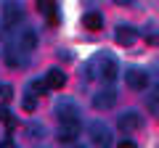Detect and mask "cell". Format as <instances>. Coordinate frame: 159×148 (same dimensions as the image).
<instances>
[{"instance_id": "1", "label": "cell", "mask_w": 159, "mask_h": 148, "mask_svg": "<svg viewBox=\"0 0 159 148\" xmlns=\"http://www.w3.org/2000/svg\"><path fill=\"white\" fill-rule=\"evenodd\" d=\"M88 69L96 72V77H98L101 82H106V85H111V82L119 77V63L114 61L111 56H98V58H93V61L88 63Z\"/></svg>"}, {"instance_id": "2", "label": "cell", "mask_w": 159, "mask_h": 148, "mask_svg": "<svg viewBox=\"0 0 159 148\" xmlns=\"http://www.w3.org/2000/svg\"><path fill=\"white\" fill-rule=\"evenodd\" d=\"M53 114L58 116V122H72V119H80V106L72 101V98L61 95L53 106Z\"/></svg>"}, {"instance_id": "3", "label": "cell", "mask_w": 159, "mask_h": 148, "mask_svg": "<svg viewBox=\"0 0 159 148\" xmlns=\"http://www.w3.org/2000/svg\"><path fill=\"white\" fill-rule=\"evenodd\" d=\"M90 140L98 148H111V130L103 122H93L90 124Z\"/></svg>"}, {"instance_id": "4", "label": "cell", "mask_w": 159, "mask_h": 148, "mask_svg": "<svg viewBox=\"0 0 159 148\" xmlns=\"http://www.w3.org/2000/svg\"><path fill=\"white\" fill-rule=\"evenodd\" d=\"M58 140L61 143H74L80 137V119H72V122H58Z\"/></svg>"}, {"instance_id": "5", "label": "cell", "mask_w": 159, "mask_h": 148, "mask_svg": "<svg viewBox=\"0 0 159 148\" xmlns=\"http://www.w3.org/2000/svg\"><path fill=\"white\" fill-rule=\"evenodd\" d=\"M125 82H127V87H133V90H146L148 87V74L143 72V69H127Z\"/></svg>"}, {"instance_id": "6", "label": "cell", "mask_w": 159, "mask_h": 148, "mask_svg": "<svg viewBox=\"0 0 159 148\" xmlns=\"http://www.w3.org/2000/svg\"><path fill=\"white\" fill-rule=\"evenodd\" d=\"M21 19H24V13H21V6H19V3H6V6H3V24H6L8 29H13Z\"/></svg>"}, {"instance_id": "7", "label": "cell", "mask_w": 159, "mask_h": 148, "mask_svg": "<svg viewBox=\"0 0 159 148\" xmlns=\"http://www.w3.org/2000/svg\"><path fill=\"white\" fill-rule=\"evenodd\" d=\"M114 103H117V93H114V87H103V90H98L96 95H93V106L101 108V111L111 108Z\"/></svg>"}, {"instance_id": "8", "label": "cell", "mask_w": 159, "mask_h": 148, "mask_svg": "<svg viewBox=\"0 0 159 148\" xmlns=\"http://www.w3.org/2000/svg\"><path fill=\"white\" fill-rule=\"evenodd\" d=\"M16 48L21 53H32L34 48H37V32H34V29H24V32H19Z\"/></svg>"}, {"instance_id": "9", "label": "cell", "mask_w": 159, "mask_h": 148, "mask_svg": "<svg viewBox=\"0 0 159 148\" xmlns=\"http://www.w3.org/2000/svg\"><path fill=\"white\" fill-rule=\"evenodd\" d=\"M141 124H143V119L138 111H125L119 116V130L122 132H135V130H141Z\"/></svg>"}, {"instance_id": "10", "label": "cell", "mask_w": 159, "mask_h": 148, "mask_svg": "<svg viewBox=\"0 0 159 148\" xmlns=\"http://www.w3.org/2000/svg\"><path fill=\"white\" fill-rule=\"evenodd\" d=\"M114 40L119 42V45H125V48H130L133 42L138 40V32L133 27H127V24H119L117 27V34H114Z\"/></svg>"}, {"instance_id": "11", "label": "cell", "mask_w": 159, "mask_h": 148, "mask_svg": "<svg viewBox=\"0 0 159 148\" xmlns=\"http://www.w3.org/2000/svg\"><path fill=\"white\" fill-rule=\"evenodd\" d=\"M45 85H48V87H53V90H61V87L66 85V74H64L58 66H53L51 72L45 74Z\"/></svg>"}, {"instance_id": "12", "label": "cell", "mask_w": 159, "mask_h": 148, "mask_svg": "<svg viewBox=\"0 0 159 148\" xmlns=\"http://www.w3.org/2000/svg\"><path fill=\"white\" fill-rule=\"evenodd\" d=\"M82 24H85V29H90V32H98V29L103 27V16L96 13V11H90V13L82 16Z\"/></svg>"}, {"instance_id": "13", "label": "cell", "mask_w": 159, "mask_h": 148, "mask_svg": "<svg viewBox=\"0 0 159 148\" xmlns=\"http://www.w3.org/2000/svg\"><path fill=\"white\" fill-rule=\"evenodd\" d=\"M19 53H21L19 48H13V45L8 48V53H6V63H8L11 69H19V66H24V58L19 56Z\"/></svg>"}, {"instance_id": "14", "label": "cell", "mask_w": 159, "mask_h": 148, "mask_svg": "<svg viewBox=\"0 0 159 148\" xmlns=\"http://www.w3.org/2000/svg\"><path fill=\"white\" fill-rule=\"evenodd\" d=\"M146 108L151 111L154 116H159V90H151L146 95Z\"/></svg>"}, {"instance_id": "15", "label": "cell", "mask_w": 159, "mask_h": 148, "mask_svg": "<svg viewBox=\"0 0 159 148\" xmlns=\"http://www.w3.org/2000/svg\"><path fill=\"white\" fill-rule=\"evenodd\" d=\"M21 108L27 111V114H32L34 108H37V98H34L32 93H29V95H24V98H21Z\"/></svg>"}, {"instance_id": "16", "label": "cell", "mask_w": 159, "mask_h": 148, "mask_svg": "<svg viewBox=\"0 0 159 148\" xmlns=\"http://www.w3.org/2000/svg\"><path fill=\"white\" fill-rule=\"evenodd\" d=\"M27 135L29 137H43V135H45V127L37 124V122H29V124H27Z\"/></svg>"}, {"instance_id": "17", "label": "cell", "mask_w": 159, "mask_h": 148, "mask_svg": "<svg viewBox=\"0 0 159 148\" xmlns=\"http://www.w3.org/2000/svg\"><path fill=\"white\" fill-rule=\"evenodd\" d=\"M34 6H37L40 13H53V11H56V0H37Z\"/></svg>"}, {"instance_id": "18", "label": "cell", "mask_w": 159, "mask_h": 148, "mask_svg": "<svg viewBox=\"0 0 159 148\" xmlns=\"http://www.w3.org/2000/svg\"><path fill=\"white\" fill-rule=\"evenodd\" d=\"M0 122H3L8 130H13V124H16V119H13V114L8 111V108H0Z\"/></svg>"}, {"instance_id": "19", "label": "cell", "mask_w": 159, "mask_h": 148, "mask_svg": "<svg viewBox=\"0 0 159 148\" xmlns=\"http://www.w3.org/2000/svg\"><path fill=\"white\" fill-rule=\"evenodd\" d=\"M45 90H48V85H45V82H37V80H32V82H29V93H32V95H43Z\"/></svg>"}, {"instance_id": "20", "label": "cell", "mask_w": 159, "mask_h": 148, "mask_svg": "<svg viewBox=\"0 0 159 148\" xmlns=\"http://www.w3.org/2000/svg\"><path fill=\"white\" fill-rule=\"evenodd\" d=\"M13 98V87L11 85H3L0 87V101H11Z\"/></svg>"}, {"instance_id": "21", "label": "cell", "mask_w": 159, "mask_h": 148, "mask_svg": "<svg viewBox=\"0 0 159 148\" xmlns=\"http://www.w3.org/2000/svg\"><path fill=\"white\" fill-rule=\"evenodd\" d=\"M117 148H138V146H135L133 140H119V146H117Z\"/></svg>"}, {"instance_id": "22", "label": "cell", "mask_w": 159, "mask_h": 148, "mask_svg": "<svg viewBox=\"0 0 159 148\" xmlns=\"http://www.w3.org/2000/svg\"><path fill=\"white\" fill-rule=\"evenodd\" d=\"M0 148H16V146H13V140H3V143H0Z\"/></svg>"}, {"instance_id": "23", "label": "cell", "mask_w": 159, "mask_h": 148, "mask_svg": "<svg viewBox=\"0 0 159 148\" xmlns=\"http://www.w3.org/2000/svg\"><path fill=\"white\" fill-rule=\"evenodd\" d=\"M117 6H133V0H114Z\"/></svg>"}, {"instance_id": "24", "label": "cell", "mask_w": 159, "mask_h": 148, "mask_svg": "<svg viewBox=\"0 0 159 148\" xmlns=\"http://www.w3.org/2000/svg\"><path fill=\"white\" fill-rule=\"evenodd\" d=\"M80 148H85V146H80Z\"/></svg>"}]
</instances>
